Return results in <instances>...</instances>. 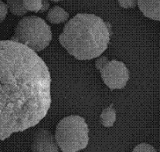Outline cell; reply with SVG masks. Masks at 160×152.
<instances>
[{"label": "cell", "mask_w": 160, "mask_h": 152, "mask_svg": "<svg viewBox=\"0 0 160 152\" xmlns=\"http://www.w3.org/2000/svg\"><path fill=\"white\" fill-rule=\"evenodd\" d=\"M50 1H53V2H60V1H63V0H50Z\"/></svg>", "instance_id": "obj_16"}, {"label": "cell", "mask_w": 160, "mask_h": 152, "mask_svg": "<svg viewBox=\"0 0 160 152\" xmlns=\"http://www.w3.org/2000/svg\"><path fill=\"white\" fill-rule=\"evenodd\" d=\"M101 123L105 127H111L114 125L116 120V111L113 106L106 107L102 111L100 116Z\"/></svg>", "instance_id": "obj_9"}, {"label": "cell", "mask_w": 160, "mask_h": 152, "mask_svg": "<svg viewBox=\"0 0 160 152\" xmlns=\"http://www.w3.org/2000/svg\"><path fill=\"white\" fill-rule=\"evenodd\" d=\"M69 19V14L60 6H55L49 10L47 15V21L52 24H60Z\"/></svg>", "instance_id": "obj_8"}, {"label": "cell", "mask_w": 160, "mask_h": 152, "mask_svg": "<svg viewBox=\"0 0 160 152\" xmlns=\"http://www.w3.org/2000/svg\"><path fill=\"white\" fill-rule=\"evenodd\" d=\"M118 2L124 9H134L138 5V0H118Z\"/></svg>", "instance_id": "obj_13"}, {"label": "cell", "mask_w": 160, "mask_h": 152, "mask_svg": "<svg viewBox=\"0 0 160 152\" xmlns=\"http://www.w3.org/2000/svg\"><path fill=\"white\" fill-rule=\"evenodd\" d=\"M10 40L38 53L49 46L52 40V31L42 18L26 16L18 22Z\"/></svg>", "instance_id": "obj_3"}, {"label": "cell", "mask_w": 160, "mask_h": 152, "mask_svg": "<svg viewBox=\"0 0 160 152\" xmlns=\"http://www.w3.org/2000/svg\"><path fill=\"white\" fill-rule=\"evenodd\" d=\"M138 6L145 16L160 21V0H138Z\"/></svg>", "instance_id": "obj_7"}, {"label": "cell", "mask_w": 160, "mask_h": 152, "mask_svg": "<svg viewBox=\"0 0 160 152\" xmlns=\"http://www.w3.org/2000/svg\"><path fill=\"white\" fill-rule=\"evenodd\" d=\"M49 7H50V2L48 0H43V6H42V9L40 12H46L47 10H48Z\"/></svg>", "instance_id": "obj_15"}, {"label": "cell", "mask_w": 160, "mask_h": 152, "mask_svg": "<svg viewBox=\"0 0 160 152\" xmlns=\"http://www.w3.org/2000/svg\"><path fill=\"white\" fill-rule=\"evenodd\" d=\"M132 152H157L153 146L147 143H142L135 147Z\"/></svg>", "instance_id": "obj_12"}, {"label": "cell", "mask_w": 160, "mask_h": 152, "mask_svg": "<svg viewBox=\"0 0 160 152\" xmlns=\"http://www.w3.org/2000/svg\"><path fill=\"white\" fill-rule=\"evenodd\" d=\"M31 148L32 152H59L55 137L46 129H40L36 131Z\"/></svg>", "instance_id": "obj_6"}, {"label": "cell", "mask_w": 160, "mask_h": 152, "mask_svg": "<svg viewBox=\"0 0 160 152\" xmlns=\"http://www.w3.org/2000/svg\"><path fill=\"white\" fill-rule=\"evenodd\" d=\"M25 9L33 12H40L43 6V0H22Z\"/></svg>", "instance_id": "obj_11"}, {"label": "cell", "mask_w": 160, "mask_h": 152, "mask_svg": "<svg viewBox=\"0 0 160 152\" xmlns=\"http://www.w3.org/2000/svg\"><path fill=\"white\" fill-rule=\"evenodd\" d=\"M95 66L101 76L111 90L122 89L129 80V71L123 62L109 60L106 56H102L95 62Z\"/></svg>", "instance_id": "obj_5"}, {"label": "cell", "mask_w": 160, "mask_h": 152, "mask_svg": "<svg viewBox=\"0 0 160 152\" xmlns=\"http://www.w3.org/2000/svg\"><path fill=\"white\" fill-rule=\"evenodd\" d=\"M54 137L63 152H78L87 148L89 129L83 117L71 115L60 120Z\"/></svg>", "instance_id": "obj_4"}, {"label": "cell", "mask_w": 160, "mask_h": 152, "mask_svg": "<svg viewBox=\"0 0 160 152\" xmlns=\"http://www.w3.org/2000/svg\"><path fill=\"white\" fill-rule=\"evenodd\" d=\"M8 13V7L7 5L0 0V23L5 20L6 16Z\"/></svg>", "instance_id": "obj_14"}, {"label": "cell", "mask_w": 160, "mask_h": 152, "mask_svg": "<svg viewBox=\"0 0 160 152\" xmlns=\"http://www.w3.org/2000/svg\"><path fill=\"white\" fill-rule=\"evenodd\" d=\"M51 76L28 47L0 40V140L34 127L51 104Z\"/></svg>", "instance_id": "obj_1"}, {"label": "cell", "mask_w": 160, "mask_h": 152, "mask_svg": "<svg viewBox=\"0 0 160 152\" xmlns=\"http://www.w3.org/2000/svg\"><path fill=\"white\" fill-rule=\"evenodd\" d=\"M8 9L12 14L17 16H22L28 11L25 9L22 0H7Z\"/></svg>", "instance_id": "obj_10"}, {"label": "cell", "mask_w": 160, "mask_h": 152, "mask_svg": "<svg viewBox=\"0 0 160 152\" xmlns=\"http://www.w3.org/2000/svg\"><path fill=\"white\" fill-rule=\"evenodd\" d=\"M111 32V26L99 16L78 13L67 22L59 41L78 60H92L100 56L108 48Z\"/></svg>", "instance_id": "obj_2"}]
</instances>
